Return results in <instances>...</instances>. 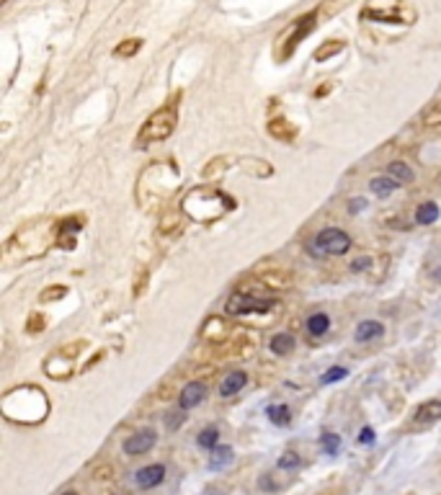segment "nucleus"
I'll use <instances>...</instances> for the list:
<instances>
[{"label": "nucleus", "mask_w": 441, "mask_h": 495, "mask_svg": "<svg viewBox=\"0 0 441 495\" xmlns=\"http://www.w3.org/2000/svg\"><path fill=\"white\" fill-rule=\"evenodd\" d=\"M60 237L57 222L52 219H34L21 225L3 245V266H21V263L42 258Z\"/></svg>", "instance_id": "obj_1"}, {"label": "nucleus", "mask_w": 441, "mask_h": 495, "mask_svg": "<svg viewBox=\"0 0 441 495\" xmlns=\"http://www.w3.org/2000/svg\"><path fill=\"white\" fill-rule=\"evenodd\" d=\"M233 207V196H227L225 191L217 189V186H194L191 191H186V196L181 199V212L186 215V219L201 227L219 222Z\"/></svg>", "instance_id": "obj_2"}, {"label": "nucleus", "mask_w": 441, "mask_h": 495, "mask_svg": "<svg viewBox=\"0 0 441 495\" xmlns=\"http://www.w3.org/2000/svg\"><path fill=\"white\" fill-rule=\"evenodd\" d=\"M181 173L171 160L153 162L150 168H144L137 181V201L142 207H163L173 191L178 189Z\"/></svg>", "instance_id": "obj_3"}, {"label": "nucleus", "mask_w": 441, "mask_h": 495, "mask_svg": "<svg viewBox=\"0 0 441 495\" xmlns=\"http://www.w3.org/2000/svg\"><path fill=\"white\" fill-rule=\"evenodd\" d=\"M47 410H49V403L36 387L13 389L3 397V413L8 421H16V423H39L44 421Z\"/></svg>", "instance_id": "obj_4"}, {"label": "nucleus", "mask_w": 441, "mask_h": 495, "mask_svg": "<svg viewBox=\"0 0 441 495\" xmlns=\"http://www.w3.org/2000/svg\"><path fill=\"white\" fill-rule=\"evenodd\" d=\"M176 124H178V103L171 101L160 106L158 111H153L147 121L140 126L137 132V144H155V142H165L168 137L176 132Z\"/></svg>", "instance_id": "obj_5"}, {"label": "nucleus", "mask_w": 441, "mask_h": 495, "mask_svg": "<svg viewBox=\"0 0 441 495\" xmlns=\"http://www.w3.org/2000/svg\"><path fill=\"white\" fill-rule=\"evenodd\" d=\"M364 21H374V24H400V26H410L415 24L413 6H408L406 0H367V6L361 8Z\"/></svg>", "instance_id": "obj_6"}, {"label": "nucleus", "mask_w": 441, "mask_h": 495, "mask_svg": "<svg viewBox=\"0 0 441 495\" xmlns=\"http://www.w3.org/2000/svg\"><path fill=\"white\" fill-rule=\"evenodd\" d=\"M271 307H279L269 292H253V289H235L227 299V315H256L269 312Z\"/></svg>", "instance_id": "obj_7"}, {"label": "nucleus", "mask_w": 441, "mask_h": 495, "mask_svg": "<svg viewBox=\"0 0 441 495\" xmlns=\"http://www.w3.org/2000/svg\"><path fill=\"white\" fill-rule=\"evenodd\" d=\"M317 26V13L313 10V13H305V16H299L292 26L284 31V34L279 36V44H276V60H287V57H292L294 54V49L299 47V42L305 39L313 28Z\"/></svg>", "instance_id": "obj_8"}, {"label": "nucleus", "mask_w": 441, "mask_h": 495, "mask_svg": "<svg viewBox=\"0 0 441 495\" xmlns=\"http://www.w3.org/2000/svg\"><path fill=\"white\" fill-rule=\"evenodd\" d=\"M85 349V341H75L70 346H65L60 351H54L44 364V371L47 377L52 379H67L72 374V359L78 356V351Z\"/></svg>", "instance_id": "obj_9"}, {"label": "nucleus", "mask_w": 441, "mask_h": 495, "mask_svg": "<svg viewBox=\"0 0 441 495\" xmlns=\"http://www.w3.org/2000/svg\"><path fill=\"white\" fill-rule=\"evenodd\" d=\"M315 248L323 255H343L351 248V237H349V233L338 230V227H325V230L315 235Z\"/></svg>", "instance_id": "obj_10"}, {"label": "nucleus", "mask_w": 441, "mask_h": 495, "mask_svg": "<svg viewBox=\"0 0 441 495\" xmlns=\"http://www.w3.org/2000/svg\"><path fill=\"white\" fill-rule=\"evenodd\" d=\"M155 444H158V433H155L153 428H144V431H137L126 439L124 454H129V457H140V454H147Z\"/></svg>", "instance_id": "obj_11"}, {"label": "nucleus", "mask_w": 441, "mask_h": 495, "mask_svg": "<svg viewBox=\"0 0 441 495\" xmlns=\"http://www.w3.org/2000/svg\"><path fill=\"white\" fill-rule=\"evenodd\" d=\"M183 212H176V209H165L160 217V225H158V235L160 237H165V240H176L181 233H183V227H186V222H183Z\"/></svg>", "instance_id": "obj_12"}, {"label": "nucleus", "mask_w": 441, "mask_h": 495, "mask_svg": "<svg viewBox=\"0 0 441 495\" xmlns=\"http://www.w3.org/2000/svg\"><path fill=\"white\" fill-rule=\"evenodd\" d=\"M204 397H207V382H201V379L186 382V387L181 389V395H178V408L189 413V410H194Z\"/></svg>", "instance_id": "obj_13"}, {"label": "nucleus", "mask_w": 441, "mask_h": 495, "mask_svg": "<svg viewBox=\"0 0 441 495\" xmlns=\"http://www.w3.org/2000/svg\"><path fill=\"white\" fill-rule=\"evenodd\" d=\"M230 325L222 320L219 315L209 317L207 323H204V330H201V335H204V341L215 343V346H219V343H227V338H230Z\"/></svg>", "instance_id": "obj_14"}, {"label": "nucleus", "mask_w": 441, "mask_h": 495, "mask_svg": "<svg viewBox=\"0 0 441 495\" xmlns=\"http://www.w3.org/2000/svg\"><path fill=\"white\" fill-rule=\"evenodd\" d=\"M266 132H269V137H274L276 142H294L297 140V126L292 124V121H287V119H269V124H266Z\"/></svg>", "instance_id": "obj_15"}, {"label": "nucleus", "mask_w": 441, "mask_h": 495, "mask_svg": "<svg viewBox=\"0 0 441 495\" xmlns=\"http://www.w3.org/2000/svg\"><path fill=\"white\" fill-rule=\"evenodd\" d=\"M137 485L144 487V490H150V487H158L165 480V467L163 464H150V467H142L137 469Z\"/></svg>", "instance_id": "obj_16"}, {"label": "nucleus", "mask_w": 441, "mask_h": 495, "mask_svg": "<svg viewBox=\"0 0 441 495\" xmlns=\"http://www.w3.org/2000/svg\"><path fill=\"white\" fill-rule=\"evenodd\" d=\"M441 421V400H431V403H424V405L415 410L413 415V426H428Z\"/></svg>", "instance_id": "obj_17"}, {"label": "nucleus", "mask_w": 441, "mask_h": 495, "mask_svg": "<svg viewBox=\"0 0 441 495\" xmlns=\"http://www.w3.org/2000/svg\"><path fill=\"white\" fill-rule=\"evenodd\" d=\"M382 333H385V325L382 323H377V320H361V323L356 325V330H353V341L369 343L374 341V338H379Z\"/></svg>", "instance_id": "obj_18"}, {"label": "nucleus", "mask_w": 441, "mask_h": 495, "mask_svg": "<svg viewBox=\"0 0 441 495\" xmlns=\"http://www.w3.org/2000/svg\"><path fill=\"white\" fill-rule=\"evenodd\" d=\"M245 385H248V374H245V371H240V369H235V371H230L225 379H222V385H219V395H222V397L238 395V392H240Z\"/></svg>", "instance_id": "obj_19"}, {"label": "nucleus", "mask_w": 441, "mask_h": 495, "mask_svg": "<svg viewBox=\"0 0 441 495\" xmlns=\"http://www.w3.org/2000/svg\"><path fill=\"white\" fill-rule=\"evenodd\" d=\"M369 189H372L374 196L388 199V196H392L397 189H400V181H395L392 176H377V178H372Z\"/></svg>", "instance_id": "obj_20"}, {"label": "nucleus", "mask_w": 441, "mask_h": 495, "mask_svg": "<svg viewBox=\"0 0 441 495\" xmlns=\"http://www.w3.org/2000/svg\"><path fill=\"white\" fill-rule=\"evenodd\" d=\"M258 281L261 284H266L269 289H284L289 284V276H287V271H281V269H271V271H258Z\"/></svg>", "instance_id": "obj_21"}, {"label": "nucleus", "mask_w": 441, "mask_h": 495, "mask_svg": "<svg viewBox=\"0 0 441 495\" xmlns=\"http://www.w3.org/2000/svg\"><path fill=\"white\" fill-rule=\"evenodd\" d=\"M331 330V317L325 315V312H315V315L307 317V333L313 335V338H320Z\"/></svg>", "instance_id": "obj_22"}, {"label": "nucleus", "mask_w": 441, "mask_h": 495, "mask_svg": "<svg viewBox=\"0 0 441 495\" xmlns=\"http://www.w3.org/2000/svg\"><path fill=\"white\" fill-rule=\"evenodd\" d=\"M439 219V204L436 201H424L415 209V225H433Z\"/></svg>", "instance_id": "obj_23"}, {"label": "nucleus", "mask_w": 441, "mask_h": 495, "mask_svg": "<svg viewBox=\"0 0 441 495\" xmlns=\"http://www.w3.org/2000/svg\"><path fill=\"white\" fill-rule=\"evenodd\" d=\"M346 49V42L343 39H331V42H323V44L315 49V62H325V60H331L335 57L338 52Z\"/></svg>", "instance_id": "obj_24"}, {"label": "nucleus", "mask_w": 441, "mask_h": 495, "mask_svg": "<svg viewBox=\"0 0 441 495\" xmlns=\"http://www.w3.org/2000/svg\"><path fill=\"white\" fill-rule=\"evenodd\" d=\"M240 162H243L245 173H253V176H258V178H269V176H274V168H271V162H266V160L251 158V160H240Z\"/></svg>", "instance_id": "obj_25"}, {"label": "nucleus", "mask_w": 441, "mask_h": 495, "mask_svg": "<svg viewBox=\"0 0 441 495\" xmlns=\"http://www.w3.org/2000/svg\"><path fill=\"white\" fill-rule=\"evenodd\" d=\"M233 462V449L230 446H215L209 454V469H222Z\"/></svg>", "instance_id": "obj_26"}, {"label": "nucleus", "mask_w": 441, "mask_h": 495, "mask_svg": "<svg viewBox=\"0 0 441 495\" xmlns=\"http://www.w3.org/2000/svg\"><path fill=\"white\" fill-rule=\"evenodd\" d=\"M271 351L276 353V356H287L292 349H294V338L289 333H276L274 338H271Z\"/></svg>", "instance_id": "obj_27"}, {"label": "nucleus", "mask_w": 441, "mask_h": 495, "mask_svg": "<svg viewBox=\"0 0 441 495\" xmlns=\"http://www.w3.org/2000/svg\"><path fill=\"white\" fill-rule=\"evenodd\" d=\"M388 176H392L395 181H413V168L403 160H395L388 165Z\"/></svg>", "instance_id": "obj_28"}, {"label": "nucleus", "mask_w": 441, "mask_h": 495, "mask_svg": "<svg viewBox=\"0 0 441 495\" xmlns=\"http://www.w3.org/2000/svg\"><path fill=\"white\" fill-rule=\"evenodd\" d=\"M266 415H269V421L274 426H287L289 421H292V413H289L287 405H271L269 410H266Z\"/></svg>", "instance_id": "obj_29"}, {"label": "nucleus", "mask_w": 441, "mask_h": 495, "mask_svg": "<svg viewBox=\"0 0 441 495\" xmlns=\"http://www.w3.org/2000/svg\"><path fill=\"white\" fill-rule=\"evenodd\" d=\"M83 225H85V217H67V219H60V222H57V230H60V235H70V233H81Z\"/></svg>", "instance_id": "obj_30"}, {"label": "nucleus", "mask_w": 441, "mask_h": 495, "mask_svg": "<svg viewBox=\"0 0 441 495\" xmlns=\"http://www.w3.org/2000/svg\"><path fill=\"white\" fill-rule=\"evenodd\" d=\"M67 294V287L65 284H52V287H47L42 294H39V302L42 305H49V302H57V299H63Z\"/></svg>", "instance_id": "obj_31"}, {"label": "nucleus", "mask_w": 441, "mask_h": 495, "mask_svg": "<svg viewBox=\"0 0 441 495\" xmlns=\"http://www.w3.org/2000/svg\"><path fill=\"white\" fill-rule=\"evenodd\" d=\"M140 49H142V39H126V42H122V44L114 49V54H117V57H135Z\"/></svg>", "instance_id": "obj_32"}, {"label": "nucleus", "mask_w": 441, "mask_h": 495, "mask_svg": "<svg viewBox=\"0 0 441 495\" xmlns=\"http://www.w3.org/2000/svg\"><path fill=\"white\" fill-rule=\"evenodd\" d=\"M217 442H219V431H217L215 426H209V428H204V431L199 433V446L201 449H215L217 446Z\"/></svg>", "instance_id": "obj_33"}, {"label": "nucleus", "mask_w": 441, "mask_h": 495, "mask_svg": "<svg viewBox=\"0 0 441 495\" xmlns=\"http://www.w3.org/2000/svg\"><path fill=\"white\" fill-rule=\"evenodd\" d=\"M424 124L433 126V129H441V101L439 103H431V106L424 111Z\"/></svg>", "instance_id": "obj_34"}, {"label": "nucleus", "mask_w": 441, "mask_h": 495, "mask_svg": "<svg viewBox=\"0 0 441 495\" xmlns=\"http://www.w3.org/2000/svg\"><path fill=\"white\" fill-rule=\"evenodd\" d=\"M320 444H323L325 454H338V449H341V436H338V433H323Z\"/></svg>", "instance_id": "obj_35"}, {"label": "nucleus", "mask_w": 441, "mask_h": 495, "mask_svg": "<svg viewBox=\"0 0 441 495\" xmlns=\"http://www.w3.org/2000/svg\"><path fill=\"white\" fill-rule=\"evenodd\" d=\"M346 374H349V371H346V367H331V369L323 374V379H320V382H323V385H331V382L346 379Z\"/></svg>", "instance_id": "obj_36"}, {"label": "nucleus", "mask_w": 441, "mask_h": 495, "mask_svg": "<svg viewBox=\"0 0 441 495\" xmlns=\"http://www.w3.org/2000/svg\"><path fill=\"white\" fill-rule=\"evenodd\" d=\"M297 467H299V457L294 451H287L279 460V469H297Z\"/></svg>", "instance_id": "obj_37"}, {"label": "nucleus", "mask_w": 441, "mask_h": 495, "mask_svg": "<svg viewBox=\"0 0 441 495\" xmlns=\"http://www.w3.org/2000/svg\"><path fill=\"white\" fill-rule=\"evenodd\" d=\"M26 330L28 333H39V330H44V317H42V312H34V315L28 317Z\"/></svg>", "instance_id": "obj_38"}, {"label": "nucleus", "mask_w": 441, "mask_h": 495, "mask_svg": "<svg viewBox=\"0 0 441 495\" xmlns=\"http://www.w3.org/2000/svg\"><path fill=\"white\" fill-rule=\"evenodd\" d=\"M349 269H351L353 274H361V271L372 269V258H369V255H361V258H353L351 266H349Z\"/></svg>", "instance_id": "obj_39"}, {"label": "nucleus", "mask_w": 441, "mask_h": 495, "mask_svg": "<svg viewBox=\"0 0 441 495\" xmlns=\"http://www.w3.org/2000/svg\"><path fill=\"white\" fill-rule=\"evenodd\" d=\"M183 421H186V410H181L178 415H173V418H168V421H165V426H168L171 431H176V428H178V426L183 423Z\"/></svg>", "instance_id": "obj_40"}, {"label": "nucleus", "mask_w": 441, "mask_h": 495, "mask_svg": "<svg viewBox=\"0 0 441 495\" xmlns=\"http://www.w3.org/2000/svg\"><path fill=\"white\" fill-rule=\"evenodd\" d=\"M144 287H147V271H144V274H140V279H137V284H135V297H142Z\"/></svg>", "instance_id": "obj_41"}, {"label": "nucleus", "mask_w": 441, "mask_h": 495, "mask_svg": "<svg viewBox=\"0 0 441 495\" xmlns=\"http://www.w3.org/2000/svg\"><path fill=\"white\" fill-rule=\"evenodd\" d=\"M359 444H374V431H372L369 426H367V428H361V433H359Z\"/></svg>", "instance_id": "obj_42"}, {"label": "nucleus", "mask_w": 441, "mask_h": 495, "mask_svg": "<svg viewBox=\"0 0 441 495\" xmlns=\"http://www.w3.org/2000/svg\"><path fill=\"white\" fill-rule=\"evenodd\" d=\"M364 207H367V199H351V201H349V212H353V215L361 212Z\"/></svg>", "instance_id": "obj_43"}, {"label": "nucleus", "mask_w": 441, "mask_h": 495, "mask_svg": "<svg viewBox=\"0 0 441 495\" xmlns=\"http://www.w3.org/2000/svg\"><path fill=\"white\" fill-rule=\"evenodd\" d=\"M328 90H331V83H325V85H323V88H320V90H317V96H325V93H328Z\"/></svg>", "instance_id": "obj_44"}, {"label": "nucleus", "mask_w": 441, "mask_h": 495, "mask_svg": "<svg viewBox=\"0 0 441 495\" xmlns=\"http://www.w3.org/2000/svg\"><path fill=\"white\" fill-rule=\"evenodd\" d=\"M63 495H78V493H72V490H67V493H63Z\"/></svg>", "instance_id": "obj_45"}, {"label": "nucleus", "mask_w": 441, "mask_h": 495, "mask_svg": "<svg viewBox=\"0 0 441 495\" xmlns=\"http://www.w3.org/2000/svg\"><path fill=\"white\" fill-rule=\"evenodd\" d=\"M3 3H8V0H3Z\"/></svg>", "instance_id": "obj_46"}]
</instances>
